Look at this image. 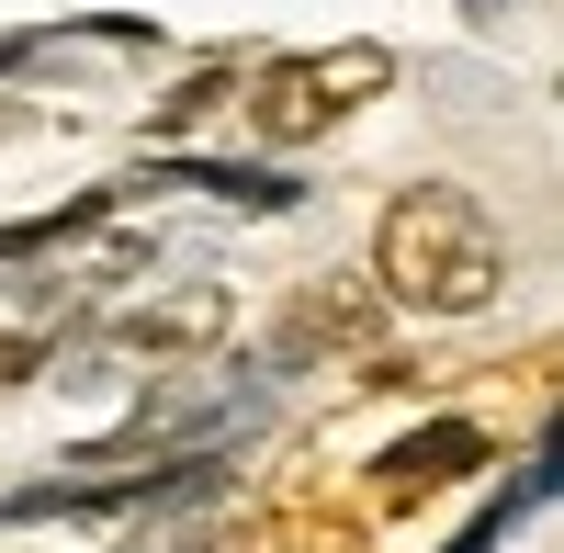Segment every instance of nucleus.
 Masks as SVG:
<instances>
[{"mask_svg": "<svg viewBox=\"0 0 564 553\" xmlns=\"http://www.w3.org/2000/svg\"><path fill=\"white\" fill-rule=\"evenodd\" d=\"M372 294L406 316H486L508 294V238L475 193L452 181H417L372 215Z\"/></svg>", "mask_w": 564, "mask_h": 553, "instance_id": "nucleus-1", "label": "nucleus"}, {"mask_svg": "<svg viewBox=\"0 0 564 553\" xmlns=\"http://www.w3.org/2000/svg\"><path fill=\"white\" fill-rule=\"evenodd\" d=\"M384 90H395V45L350 34V45H316V57H249L238 113H249L260 148H316L327 124H350L361 102H384Z\"/></svg>", "mask_w": 564, "mask_h": 553, "instance_id": "nucleus-2", "label": "nucleus"}, {"mask_svg": "<svg viewBox=\"0 0 564 553\" xmlns=\"http://www.w3.org/2000/svg\"><path fill=\"white\" fill-rule=\"evenodd\" d=\"M226 328H238V294H226V283H170V294H148V305L102 316V350L148 361V373H181V361H215Z\"/></svg>", "mask_w": 564, "mask_h": 553, "instance_id": "nucleus-3", "label": "nucleus"}, {"mask_svg": "<svg viewBox=\"0 0 564 553\" xmlns=\"http://www.w3.org/2000/svg\"><path fill=\"white\" fill-rule=\"evenodd\" d=\"M372 339H384V294L327 271V283H294V294H282V316H271V339H260V350H271V373H305V361H327V350L361 361Z\"/></svg>", "mask_w": 564, "mask_h": 553, "instance_id": "nucleus-4", "label": "nucleus"}, {"mask_svg": "<svg viewBox=\"0 0 564 553\" xmlns=\"http://www.w3.org/2000/svg\"><path fill=\"white\" fill-rule=\"evenodd\" d=\"M497 464V441L475 430V419H430V430H406L384 464H372V497H441V486H463V475H486Z\"/></svg>", "mask_w": 564, "mask_h": 553, "instance_id": "nucleus-5", "label": "nucleus"}, {"mask_svg": "<svg viewBox=\"0 0 564 553\" xmlns=\"http://www.w3.org/2000/svg\"><path fill=\"white\" fill-rule=\"evenodd\" d=\"M238 79H249V57H204L181 90H159V113H148V148H170V135H193L204 113H226V102H238Z\"/></svg>", "mask_w": 564, "mask_h": 553, "instance_id": "nucleus-6", "label": "nucleus"}, {"mask_svg": "<svg viewBox=\"0 0 564 553\" xmlns=\"http://www.w3.org/2000/svg\"><path fill=\"white\" fill-rule=\"evenodd\" d=\"M45 373V339H0V395H23Z\"/></svg>", "mask_w": 564, "mask_h": 553, "instance_id": "nucleus-7", "label": "nucleus"}, {"mask_svg": "<svg viewBox=\"0 0 564 553\" xmlns=\"http://www.w3.org/2000/svg\"><path fill=\"white\" fill-rule=\"evenodd\" d=\"M124 553H226V531H159V542H124Z\"/></svg>", "mask_w": 564, "mask_h": 553, "instance_id": "nucleus-8", "label": "nucleus"}, {"mask_svg": "<svg viewBox=\"0 0 564 553\" xmlns=\"http://www.w3.org/2000/svg\"><path fill=\"white\" fill-rule=\"evenodd\" d=\"M45 45H57V34H0V79H12V68H34Z\"/></svg>", "mask_w": 564, "mask_h": 553, "instance_id": "nucleus-9", "label": "nucleus"}, {"mask_svg": "<svg viewBox=\"0 0 564 553\" xmlns=\"http://www.w3.org/2000/svg\"><path fill=\"white\" fill-rule=\"evenodd\" d=\"M463 12H475V23H508V12H531V0H463Z\"/></svg>", "mask_w": 564, "mask_h": 553, "instance_id": "nucleus-10", "label": "nucleus"}, {"mask_svg": "<svg viewBox=\"0 0 564 553\" xmlns=\"http://www.w3.org/2000/svg\"><path fill=\"white\" fill-rule=\"evenodd\" d=\"M12 124H23V113H0V135H12Z\"/></svg>", "mask_w": 564, "mask_h": 553, "instance_id": "nucleus-11", "label": "nucleus"}]
</instances>
